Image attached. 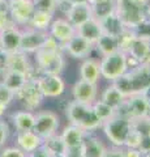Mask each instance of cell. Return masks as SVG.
<instances>
[{"instance_id": "cell-32", "label": "cell", "mask_w": 150, "mask_h": 157, "mask_svg": "<svg viewBox=\"0 0 150 157\" xmlns=\"http://www.w3.org/2000/svg\"><path fill=\"white\" fill-rule=\"evenodd\" d=\"M93 110L95 113V115L99 118V121L103 122L110 119L111 117L115 114V109H112L111 106H108L107 104H104V102L101 100V101H97V102H93Z\"/></svg>"}, {"instance_id": "cell-30", "label": "cell", "mask_w": 150, "mask_h": 157, "mask_svg": "<svg viewBox=\"0 0 150 157\" xmlns=\"http://www.w3.org/2000/svg\"><path fill=\"white\" fill-rule=\"evenodd\" d=\"M124 100H125V96L114 84L111 86H108L102 94V101L104 102V104H107L108 106H111L112 109H115V110L123 104Z\"/></svg>"}, {"instance_id": "cell-12", "label": "cell", "mask_w": 150, "mask_h": 157, "mask_svg": "<svg viewBox=\"0 0 150 157\" xmlns=\"http://www.w3.org/2000/svg\"><path fill=\"white\" fill-rule=\"evenodd\" d=\"M37 82L43 97H59L65 89L60 75H39L37 76Z\"/></svg>"}, {"instance_id": "cell-9", "label": "cell", "mask_w": 150, "mask_h": 157, "mask_svg": "<svg viewBox=\"0 0 150 157\" xmlns=\"http://www.w3.org/2000/svg\"><path fill=\"white\" fill-rule=\"evenodd\" d=\"M9 14L17 26H27L29 21L34 13L33 0H8Z\"/></svg>"}, {"instance_id": "cell-49", "label": "cell", "mask_w": 150, "mask_h": 157, "mask_svg": "<svg viewBox=\"0 0 150 157\" xmlns=\"http://www.w3.org/2000/svg\"><path fill=\"white\" fill-rule=\"evenodd\" d=\"M56 3L59 6V4H63V3H69V0H56Z\"/></svg>"}, {"instance_id": "cell-6", "label": "cell", "mask_w": 150, "mask_h": 157, "mask_svg": "<svg viewBox=\"0 0 150 157\" xmlns=\"http://www.w3.org/2000/svg\"><path fill=\"white\" fill-rule=\"evenodd\" d=\"M118 114H122L129 119H140V118L150 117V105L142 97L141 93L125 97L123 104L115 110Z\"/></svg>"}, {"instance_id": "cell-45", "label": "cell", "mask_w": 150, "mask_h": 157, "mask_svg": "<svg viewBox=\"0 0 150 157\" xmlns=\"http://www.w3.org/2000/svg\"><path fill=\"white\" fill-rule=\"evenodd\" d=\"M133 3H136L137 6H140V7H142V8H146V6L150 3V0H132Z\"/></svg>"}, {"instance_id": "cell-15", "label": "cell", "mask_w": 150, "mask_h": 157, "mask_svg": "<svg viewBox=\"0 0 150 157\" xmlns=\"http://www.w3.org/2000/svg\"><path fill=\"white\" fill-rule=\"evenodd\" d=\"M91 48H93V45L86 41L85 38L79 36L77 33L71 39H68L65 43L61 45V50H65L75 59L86 58L91 52Z\"/></svg>"}, {"instance_id": "cell-36", "label": "cell", "mask_w": 150, "mask_h": 157, "mask_svg": "<svg viewBox=\"0 0 150 157\" xmlns=\"http://www.w3.org/2000/svg\"><path fill=\"white\" fill-rule=\"evenodd\" d=\"M13 100H14V93L11 89H8V88L0 81V102H3V104H5L8 106Z\"/></svg>"}, {"instance_id": "cell-38", "label": "cell", "mask_w": 150, "mask_h": 157, "mask_svg": "<svg viewBox=\"0 0 150 157\" xmlns=\"http://www.w3.org/2000/svg\"><path fill=\"white\" fill-rule=\"evenodd\" d=\"M11 26H17L9 13H0V30H4Z\"/></svg>"}, {"instance_id": "cell-26", "label": "cell", "mask_w": 150, "mask_h": 157, "mask_svg": "<svg viewBox=\"0 0 150 157\" xmlns=\"http://www.w3.org/2000/svg\"><path fill=\"white\" fill-rule=\"evenodd\" d=\"M42 147L51 157H59L61 155H64L67 151V147L64 144V141H63L61 136L55 135V134L48 137H45Z\"/></svg>"}, {"instance_id": "cell-40", "label": "cell", "mask_w": 150, "mask_h": 157, "mask_svg": "<svg viewBox=\"0 0 150 157\" xmlns=\"http://www.w3.org/2000/svg\"><path fill=\"white\" fill-rule=\"evenodd\" d=\"M7 60H8V54L4 52L2 48H0V77L7 71Z\"/></svg>"}, {"instance_id": "cell-19", "label": "cell", "mask_w": 150, "mask_h": 157, "mask_svg": "<svg viewBox=\"0 0 150 157\" xmlns=\"http://www.w3.org/2000/svg\"><path fill=\"white\" fill-rule=\"evenodd\" d=\"M7 70H13L21 73H25L27 77H34V68L29 62L27 54L22 51H17L13 54H8Z\"/></svg>"}, {"instance_id": "cell-10", "label": "cell", "mask_w": 150, "mask_h": 157, "mask_svg": "<svg viewBox=\"0 0 150 157\" xmlns=\"http://www.w3.org/2000/svg\"><path fill=\"white\" fill-rule=\"evenodd\" d=\"M59 127V118L52 111H41L35 115L33 131L42 139L54 135Z\"/></svg>"}, {"instance_id": "cell-14", "label": "cell", "mask_w": 150, "mask_h": 157, "mask_svg": "<svg viewBox=\"0 0 150 157\" xmlns=\"http://www.w3.org/2000/svg\"><path fill=\"white\" fill-rule=\"evenodd\" d=\"M21 34L22 30L20 26H11L0 30V48L7 54L20 51Z\"/></svg>"}, {"instance_id": "cell-20", "label": "cell", "mask_w": 150, "mask_h": 157, "mask_svg": "<svg viewBox=\"0 0 150 157\" xmlns=\"http://www.w3.org/2000/svg\"><path fill=\"white\" fill-rule=\"evenodd\" d=\"M14 143H16V147H18L21 151H24L25 153H29V152H33L37 148H39L43 143V139L41 136H38L33 130L17 131Z\"/></svg>"}, {"instance_id": "cell-24", "label": "cell", "mask_w": 150, "mask_h": 157, "mask_svg": "<svg viewBox=\"0 0 150 157\" xmlns=\"http://www.w3.org/2000/svg\"><path fill=\"white\" fill-rule=\"evenodd\" d=\"M27 78L29 77L25 73L13 71V70H7L2 75V77H0V81H2L8 89H11L13 93H16L18 89H21L24 86V84L26 82Z\"/></svg>"}, {"instance_id": "cell-41", "label": "cell", "mask_w": 150, "mask_h": 157, "mask_svg": "<svg viewBox=\"0 0 150 157\" xmlns=\"http://www.w3.org/2000/svg\"><path fill=\"white\" fill-rule=\"evenodd\" d=\"M103 157H124V152L120 149V147H115V148L106 151Z\"/></svg>"}, {"instance_id": "cell-13", "label": "cell", "mask_w": 150, "mask_h": 157, "mask_svg": "<svg viewBox=\"0 0 150 157\" xmlns=\"http://www.w3.org/2000/svg\"><path fill=\"white\" fill-rule=\"evenodd\" d=\"M64 13L67 16V20H68L75 28L81 25V24H84L85 21H88L91 17H94L93 9H91V6L88 2L71 3Z\"/></svg>"}, {"instance_id": "cell-7", "label": "cell", "mask_w": 150, "mask_h": 157, "mask_svg": "<svg viewBox=\"0 0 150 157\" xmlns=\"http://www.w3.org/2000/svg\"><path fill=\"white\" fill-rule=\"evenodd\" d=\"M14 98H17L26 110H34L39 107L45 97L38 86L37 76L29 77L21 89H18L14 93Z\"/></svg>"}, {"instance_id": "cell-18", "label": "cell", "mask_w": 150, "mask_h": 157, "mask_svg": "<svg viewBox=\"0 0 150 157\" xmlns=\"http://www.w3.org/2000/svg\"><path fill=\"white\" fill-rule=\"evenodd\" d=\"M72 94H73L75 101L91 105L97 97V84L85 81L81 78L72 88Z\"/></svg>"}, {"instance_id": "cell-1", "label": "cell", "mask_w": 150, "mask_h": 157, "mask_svg": "<svg viewBox=\"0 0 150 157\" xmlns=\"http://www.w3.org/2000/svg\"><path fill=\"white\" fill-rule=\"evenodd\" d=\"M34 59L39 75H60L64 70L61 45L50 34L34 52Z\"/></svg>"}, {"instance_id": "cell-43", "label": "cell", "mask_w": 150, "mask_h": 157, "mask_svg": "<svg viewBox=\"0 0 150 157\" xmlns=\"http://www.w3.org/2000/svg\"><path fill=\"white\" fill-rule=\"evenodd\" d=\"M123 152H124V157H142V153L138 151V148H129V147H127V149Z\"/></svg>"}, {"instance_id": "cell-51", "label": "cell", "mask_w": 150, "mask_h": 157, "mask_svg": "<svg viewBox=\"0 0 150 157\" xmlns=\"http://www.w3.org/2000/svg\"><path fill=\"white\" fill-rule=\"evenodd\" d=\"M144 156H149V157H150V153H148V155H144ZM144 156H142V157H144Z\"/></svg>"}, {"instance_id": "cell-28", "label": "cell", "mask_w": 150, "mask_h": 157, "mask_svg": "<svg viewBox=\"0 0 150 157\" xmlns=\"http://www.w3.org/2000/svg\"><path fill=\"white\" fill-rule=\"evenodd\" d=\"M80 75H81L82 80L97 84V81H98V78L101 76L99 63H97L94 59H86V60L81 64Z\"/></svg>"}, {"instance_id": "cell-50", "label": "cell", "mask_w": 150, "mask_h": 157, "mask_svg": "<svg viewBox=\"0 0 150 157\" xmlns=\"http://www.w3.org/2000/svg\"><path fill=\"white\" fill-rule=\"evenodd\" d=\"M149 135H150V123H149Z\"/></svg>"}, {"instance_id": "cell-31", "label": "cell", "mask_w": 150, "mask_h": 157, "mask_svg": "<svg viewBox=\"0 0 150 157\" xmlns=\"http://www.w3.org/2000/svg\"><path fill=\"white\" fill-rule=\"evenodd\" d=\"M132 34L137 38L145 39V41L150 42V20L145 17L144 20H141L138 24H136L132 28H128Z\"/></svg>"}, {"instance_id": "cell-44", "label": "cell", "mask_w": 150, "mask_h": 157, "mask_svg": "<svg viewBox=\"0 0 150 157\" xmlns=\"http://www.w3.org/2000/svg\"><path fill=\"white\" fill-rule=\"evenodd\" d=\"M141 94H142V97L145 98V100L148 101V104L150 105V84L145 88V89L141 92Z\"/></svg>"}, {"instance_id": "cell-11", "label": "cell", "mask_w": 150, "mask_h": 157, "mask_svg": "<svg viewBox=\"0 0 150 157\" xmlns=\"http://www.w3.org/2000/svg\"><path fill=\"white\" fill-rule=\"evenodd\" d=\"M48 37V32L43 30H37V29L29 28L22 30L21 34V45H20V51L25 54H34L38 48L42 46L45 39Z\"/></svg>"}, {"instance_id": "cell-35", "label": "cell", "mask_w": 150, "mask_h": 157, "mask_svg": "<svg viewBox=\"0 0 150 157\" xmlns=\"http://www.w3.org/2000/svg\"><path fill=\"white\" fill-rule=\"evenodd\" d=\"M0 157H26V153L18 147H3L0 149Z\"/></svg>"}, {"instance_id": "cell-34", "label": "cell", "mask_w": 150, "mask_h": 157, "mask_svg": "<svg viewBox=\"0 0 150 157\" xmlns=\"http://www.w3.org/2000/svg\"><path fill=\"white\" fill-rule=\"evenodd\" d=\"M141 136H142L141 132L133 127V128L130 130L129 135L127 136V140H125L124 145L125 147H129V148H138L140 141H141Z\"/></svg>"}, {"instance_id": "cell-3", "label": "cell", "mask_w": 150, "mask_h": 157, "mask_svg": "<svg viewBox=\"0 0 150 157\" xmlns=\"http://www.w3.org/2000/svg\"><path fill=\"white\" fill-rule=\"evenodd\" d=\"M65 113L71 123L79 126L84 131H91L102 126V122L99 121V118L95 115L93 110V105L73 101L68 105Z\"/></svg>"}, {"instance_id": "cell-25", "label": "cell", "mask_w": 150, "mask_h": 157, "mask_svg": "<svg viewBox=\"0 0 150 157\" xmlns=\"http://www.w3.org/2000/svg\"><path fill=\"white\" fill-rule=\"evenodd\" d=\"M67 148H73V147H80L82 143V139L85 136V131L80 128L79 126L71 124L69 127H65L63 134L60 135Z\"/></svg>"}, {"instance_id": "cell-23", "label": "cell", "mask_w": 150, "mask_h": 157, "mask_svg": "<svg viewBox=\"0 0 150 157\" xmlns=\"http://www.w3.org/2000/svg\"><path fill=\"white\" fill-rule=\"evenodd\" d=\"M11 121L17 131H29L33 130L35 121V115L31 111L27 110H20L14 111L11 114Z\"/></svg>"}, {"instance_id": "cell-22", "label": "cell", "mask_w": 150, "mask_h": 157, "mask_svg": "<svg viewBox=\"0 0 150 157\" xmlns=\"http://www.w3.org/2000/svg\"><path fill=\"white\" fill-rule=\"evenodd\" d=\"M80 147L84 157H103L107 151L102 141L91 135H85Z\"/></svg>"}, {"instance_id": "cell-39", "label": "cell", "mask_w": 150, "mask_h": 157, "mask_svg": "<svg viewBox=\"0 0 150 157\" xmlns=\"http://www.w3.org/2000/svg\"><path fill=\"white\" fill-rule=\"evenodd\" d=\"M138 151L142 153V156L150 153V135L144 134L141 136V141H140V145H138Z\"/></svg>"}, {"instance_id": "cell-5", "label": "cell", "mask_w": 150, "mask_h": 157, "mask_svg": "<svg viewBox=\"0 0 150 157\" xmlns=\"http://www.w3.org/2000/svg\"><path fill=\"white\" fill-rule=\"evenodd\" d=\"M99 68L101 76H103L108 81H115L118 77L128 71V55L122 50L104 55L99 64Z\"/></svg>"}, {"instance_id": "cell-27", "label": "cell", "mask_w": 150, "mask_h": 157, "mask_svg": "<svg viewBox=\"0 0 150 157\" xmlns=\"http://www.w3.org/2000/svg\"><path fill=\"white\" fill-rule=\"evenodd\" d=\"M52 20H54V13L35 9L31 18H30V21H29V24H27V26L33 28V29H37V30L47 32L48 28H50V25H51V22H52Z\"/></svg>"}, {"instance_id": "cell-29", "label": "cell", "mask_w": 150, "mask_h": 157, "mask_svg": "<svg viewBox=\"0 0 150 157\" xmlns=\"http://www.w3.org/2000/svg\"><path fill=\"white\" fill-rule=\"evenodd\" d=\"M95 47L98 48V51L102 52V55H108L111 52H115L120 50L119 46V38H115L112 36L102 33L101 37L98 38V41L95 42Z\"/></svg>"}, {"instance_id": "cell-17", "label": "cell", "mask_w": 150, "mask_h": 157, "mask_svg": "<svg viewBox=\"0 0 150 157\" xmlns=\"http://www.w3.org/2000/svg\"><path fill=\"white\" fill-rule=\"evenodd\" d=\"M98 21L101 24V28H102V32L104 34H108V36H112L115 38H119L123 34V32L125 30V25L122 21V18L119 17V14L116 13V11L114 9L112 12L107 13L103 17H99Z\"/></svg>"}, {"instance_id": "cell-42", "label": "cell", "mask_w": 150, "mask_h": 157, "mask_svg": "<svg viewBox=\"0 0 150 157\" xmlns=\"http://www.w3.org/2000/svg\"><path fill=\"white\" fill-rule=\"evenodd\" d=\"M26 157H51L50 155L47 153V152L45 151V148L41 145L39 148H37L35 151L33 152H29V153H26Z\"/></svg>"}, {"instance_id": "cell-47", "label": "cell", "mask_w": 150, "mask_h": 157, "mask_svg": "<svg viewBox=\"0 0 150 157\" xmlns=\"http://www.w3.org/2000/svg\"><path fill=\"white\" fill-rule=\"evenodd\" d=\"M104 2H108V0H88V3L90 6H95V4H101V3H104Z\"/></svg>"}, {"instance_id": "cell-16", "label": "cell", "mask_w": 150, "mask_h": 157, "mask_svg": "<svg viewBox=\"0 0 150 157\" xmlns=\"http://www.w3.org/2000/svg\"><path fill=\"white\" fill-rule=\"evenodd\" d=\"M48 34L55 38L60 45H63L76 34V28L67 18H56L52 20L48 28Z\"/></svg>"}, {"instance_id": "cell-46", "label": "cell", "mask_w": 150, "mask_h": 157, "mask_svg": "<svg viewBox=\"0 0 150 157\" xmlns=\"http://www.w3.org/2000/svg\"><path fill=\"white\" fill-rule=\"evenodd\" d=\"M8 109V106L5 104H3V102H0V118H3L4 114H5V111Z\"/></svg>"}, {"instance_id": "cell-21", "label": "cell", "mask_w": 150, "mask_h": 157, "mask_svg": "<svg viewBox=\"0 0 150 157\" xmlns=\"http://www.w3.org/2000/svg\"><path fill=\"white\" fill-rule=\"evenodd\" d=\"M76 33L81 36L82 38H85L88 42H90L91 45H95V42L98 41V38L102 34V28L98 21V18L91 17L88 21H85L84 24H81L76 28Z\"/></svg>"}, {"instance_id": "cell-48", "label": "cell", "mask_w": 150, "mask_h": 157, "mask_svg": "<svg viewBox=\"0 0 150 157\" xmlns=\"http://www.w3.org/2000/svg\"><path fill=\"white\" fill-rule=\"evenodd\" d=\"M145 16H146V18L150 20V3L146 6V8H145Z\"/></svg>"}, {"instance_id": "cell-8", "label": "cell", "mask_w": 150, "mask_h": 157, "mask_svg": "<svg viewBox=\"0 0 150 157\" xmlns=\"http://www.w3.org/2000/svg\"><path fill=\"white\" fill-rule=\"evenodd\" d=\"M115 11L124 22L125 28H132L145 17V8L137 6L132 0H114Z\"/></svg>"}, {"instance_id": "cell-2", "label": "cell", "mask_w": 150, "mask_h": 157, "mask_svg": "<svg viewBox=\"0 0 150 157\" xmlns=\"http://www.w3.org/2000/svg\"><path fill=\"white\" fill-rule=\"evenodd\" d=\"M150 84V59L138 64L132 71H127L114 81V85L125 97L141 93Z\"/></svg>"}, {"instance_id": "cell-37", "label": "cell", "mask_w": 150, "mask_h": 157, "mask_svg": "<svg viewBox=\"0 0 150 157\" xmlns=\"http://www.w3.org/2000/svg\"><path fill=\"white\" fill-rule=\"evenodd\" d=\"M9 126L5 121H3V118H0V149L3 147H5V143L9 137Z\"/></svg>"}, {"instance_id": "cell-4", "label": "cell", "mask_w": 150, "mask_h": 157, "mask_svg": "<svg viewBox=\"0 0 150 157\" xmlns=\"http://www.w3.org/2000/svg\"><path fill=\"white\" fill-rule=\"evenodd\" d=\"M102 126L111 143L115 147H123L130 130L133 128V121L115 111V114L110 119L104 121Z\"/></svg>"}, {"instance_id": "cell-33", "label": "cell", "mask_w": 150, "mask_h": 157, "mask_svg": "<svg viewBox=\"0 0 150 157\" xmlns=\"http://www.w3.org/2000/svg\"><path fill=\"white\" fill-rule=\"evenodd\" d=\"M33 3H34V8L38 9V11L55 13V11L57 9L56 0H33Z\"/></svg>"}]
</instances>
